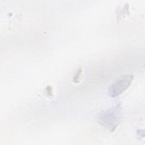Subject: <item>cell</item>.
Here are the masks:
<instances>
[{"instance_id": "7a4b0ae2", "label": "cell", "mask_w": 145, "mask_h": 145, "mask_svg": "<svg viewBox=\"0 0 145 145\" xmlns=\"http://www.w3.org/2000/svg\"><path fill=\"white\" fill-rule=\"evenodd\" d=\"M134 79L132 75H123L117 78L108 88V95L112 97L120 95L131 85Z\"/></svg>"}, {"instance_id": "6da1fadb", "label": "cell", "mask_w": 145, "mask_h": 145, "mask_svg": "<svg viewBox=\"0 0 145 145\" xmlns=\"http://www.w3.org/2000/svg\"><path fill=\"white\" fill-rule=\"evenodd\" d=\"M121 118V107L120 104L100 112L97 116V121L101 126L113 132L117 128Z\"/></svg>"}]
</instances>
